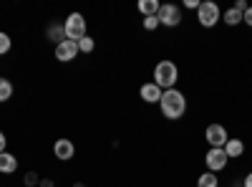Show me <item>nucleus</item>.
<instances>
[{"mask_svg": "<svg viewBox=\"0 0 252 187\" xmlns=\"http://www.w3.org/2000/svg\"><path fill=\"white\" fill-rule=\"evenodd\" d=\"M73 187H86V185H83V182H76V185H73Z\"/></svg>", "mask_w": 252, "mask_h": 187, "instance_id": "cd10ccee", "label": "nucleus"}, {"mask_svg": "<svg viewBox=\"0 0 252 187\" xmlns=\"http://www.w3.org/2000/svg\"><path fill=\"white\" fill-rule=\"evenodd\" d=\"M227 162H229V157H227V152L224 150H217V147H209L207 150V154H204V164H207V170L209 172H222L224 167H227Z\"/></svg>", "mask_w": 252, "mask_h": 187, "instance_id": "0eeeda50", "label": "nucleus"}, {"mask_svg": "<svg viewBox=\"0 0 252 187\" xmlns=\"http://www.w3.org/2000/svg\"><path fill=\"white\" fill-rule=\"evenodd\" d=\"M141 26H144V31H157L159 28V18L157 15H149V18L141 20Z\"/></svg>", "mask_w": 252, "mask_h": 187, "instance_id": "aec40b11", "label": "nucleus"}, {"mask_svg": "<svg viewBox=\"0 0 252 187\" xmlns=\"http://www.w3.org/2000/svg\"><path fill=\"white\" fill-rule=\"evenodd\" d=\"M222 20L227 26H240L242 23V13L237 10V8H227L224 13H222Z\"/></svg>", "mask_w": 252, "mask_h": 187, "instance_id": "f3484780", "label": "nucleus"}, {"mask_svg": "<svg viewBox=\"0 0 252 187\" xmlns=\"http://www.w3.org/2000/svg\"><path fill=\"white\" fill-rule=\"evenodd\" d=\"M161 94H164V91L154 84V81H146V84L139 89V96H141V101H146V104H159Z\"/></svg>", "mask_w": 252, "mask_h": 187, "instance_id": "9d476101", "label": "nucleus"}, {"mask_svg": "<svg viewBox=\"0 0 252 187\" xmlns=\"http://www.w3.org/2000/svg\"><path fill=\"white\" fill-rule=\"evenodd\" d=\"M38 187H56V182H53V180H48V177H40Z\"/></svg>", "mask_w": 252, "mask_h": 187, "instance_id": "393cba45", "label": "nucleus"}, {"mask_svg": "<svg viewBox=\"0 0 252 187\" xmlns=\"http://www.w3.org/2000/svg\"><path fill=\"white\" fill-rule=\"evenodd\" d=\"M53 154H56L58 162H71L73 154H76V144L71 139H66V137H61V139L53 142Z\"/></svg>", "mask_w": 252, "mask_h": 187, "instance_id": "1a4fd4ad", "label": "nucleus"}, {"mask_svg": "<svg viewBox=\"0 0 252 187\" xmlns=\"http://www.w3.org/2000/svg\"><path fill=\"white\" fill-rule=\"evenodd\" d=\"M53 53H56V61H61V64H71V61H76V56H78V43L66 38L53 48Z\"/></svg>", "mask_w": 252, "mask_h": 187, "instance_id": "6e6552de", "label": "nucleus"}, {"mask_svg": "<svg viewBox=\"0 0 252 187\" xmlns=\"http://www.w3.org/2000/svg\"><path fill=\"white\" fill-rule=\"evenodd\" d=\"M232 8H237L240 13H245V10H247V3H245V0H237V3H235Z\"/></svg>", "mask_w": 252, "mask_h": 187, "instance_id": "a878e982", "label": "nucleus"}, {"mask_svg": "<svg viewBox=\"0 0 252 187\" xmlns=\"http://www.w3.org/2000/svg\"><path fill=\"white\" fill-rule=\"evenodd\" d=\"M242 23H247L252 28V5H247V10L242 13Z\"/></svg>", "mask_w": 252, "mask_h": 187, "instance_id": "4be33fe9", "label": "nucleus"}, {"mask_svg": "<svg viewBox=\"0 0 252 187\" xmlns=\"http://www.w3.org/2000/svg\"><path fill=\"white\" fill-rule=\"evenodd\" d=\"M184 8L187 10H197L199 8V0H184Z\"/></svg>", "mask_w": 252, "mask_h": 187, "instance_id": "b1692460", "label": "nucleus"}, {"mask_svg": "<svg viewBox=\"0 0 252 187\" xmlns=\"http://www.w3.org/2000/svg\"><path fill=\"white\" fill-rule=\"evenodd\" d=\"M94 48H96V40L91 36H83L78 40V53H94Z\"/></svg>", "mask_w": 252, "mask_h": 187, "instance_id": "a211bd4d", "label": "nucleus"}, {"mask_svg": "<svg viewBox=\"0 0 252 187\" xmlns=\"http://www.w3.org/2000/svg\"><path fill=\"white\" fill-rule=\"evenodd\" d=\"M177 81H179V69L174 61H159V64L154 66V84L166 91V89H174L177 86Z\"/></svg>", "mask_w": 252, "mask_h": 187, "instance_id": "f03ea898", "label": "nucleus"}, {"mask_svg": "<svg viewBox=\"0 0 252 187\" xmlns=\"http://www.w3.org/2000/svg\"><path fill=\"white\" fill-rule=\"evenodd\" d=\"M13 81L10 78H5V76H0V104H5V101H10V96H13Z\"/></svg>", "mask_w": 252, "mask_h": 187, "instance_id": "2eb2a0df", "label": "nucleus"}, {"mask_svg": "<svg viewBox=\"0 0 252 187\" xmlns=\"http://www.w3.org/2000/svg\"><path fill=\"white\" fill-rule=\"evenodd\" d=\"M46 38L53 40L56 46L61 43V40H66V28H63V23H51V26L46 28Z\"/></svg>", "mask_w": 252, "mask_h": 187, "instance_id": "ddd939ff", "label": "nucleus"}, {"mask_svg": "<svg viewBox=\"0 0 252 187\" xmlns=\"http://www.w3.org/2000/svg\"><path fill=\"white\" fill-rule=\"evenodd\" d=\"M197 187H220V180H217V175L215 172H202L199 177H197Z\"/></svg>", "mask_w": 252, "mask_h": 187, "instance_id": "dca6fc26", "label": "nucleus"}, {"mask_svg": "<svg viewBox=\"0 0 252 187\" xmlns=\"http://www.w3.org/2000/svg\"><path fill=\"white\" fill-rule=\"evenodd\" d=\"M63 28H66V38L68 40H78L83 38V36H89L86 33V18H83L81 13H71L66 20H63Z\"/></svg>", "mask_w": 252, "mask_h": 187, "instance_id": "20e7f679", "label": "nucleus"}, {"mask_svg": "<svg viewBox=\"0 0 252 187\" xmlns=\"http://www.w3.org/2000/svg\"><path fill=\"white\" fill-rule=\"evenodd\" d=\"M136 8H139L141 18H149V15H157V13H159L161 3H159V0H139Z\"/></svg>", "mask_w": 252, "mask_h": 187, "instance_id": "4468645a", "label": "nucleus"}, {"mask_svg": "<svg viewBox=\"0 0 252 187\" xmlns=\"http://www.w3.org/2000/svg\"><path fill=\"white\" fill-rule=\"evenodd\" d=\"M38 182H40V177H38L35 172H26V177H23V185H26V187H35Z\"/></svg>", "mask_w": 252, "mask_h": 187, "instance_id": "412c9836", "label": "nucleus"}, {"mask_svg": "<svg viewBox=\"0 0 252 187\" xmlns=\"http://www.w3.org/2000/svg\"><path fill=\"white\" fill-rule=\"evenodd\" d=\"M224 152H227L229 159H240V157L245 154V142L237 139V137H229L227 144H224Z\"/></svg>", "mask_w": 252, "mask_h": 187, "instance_id": "9b49d317", "label": "nucleus"}, {"mask_svg": "<svg viewBox=\"0 0 252 187\" xmlns=\"http://www.w3.org/2000/svg\"><path fill=\"white\" fill-rule=\"evenodd\" d=\"M10 48H13V40H10V36H8L5 31H0V56L10 53Z\"/></svg>", "mask_w": 252, "mask_h": 187, "instance_id": "6ab92c4d", "label": "nucleus"}, {"mask_svg": "<svg viewBox=\"0 0 252 187\" xmlns=\"http://www.w3.org/2000/svg\"><path fill=\"white\" fill-rule=\"evenodd\" d=\"M159 112L166 121H179L187 114V96L179 89H166L159 99Z\"/></svg>", "mask_w": 252, "mask_h": 187, "instance_id": "f257e3e1", "label": "nucleus"}, {"mask_svg": "<svg viewBox=\"0 0 252 187\" xmlns=\"http://www.w3.org/2000/svg\"><path fill=\"white\" fill-rule=\"evenodd\" d=\"M242 187H252V172H247V177L242 180Z\"/></svg>", "mask_w": 252, "mask_h": 187, "instance_id": "bb28decb", "label": "nucleus"}, {"mask_svg": "<svg viewBox=\"0 0 252 187\" xmlns=\"http://www.w3.org/2000/svg\"><path fill=\"white\" fill-rule=\"evenodd\" d=\"M197 20L202 28H215L222 20V8L217 3H212V0H202L197 8Z\"/></svg>", "mask_w": 252, "mask_h": 187, "instance_id": "7ed1b4c3", "label": "nucleus"}, {"mask_svg": "<svg viewBox=\"0 0 252 187\" xmlns=\"http://www.w3.org/2000/svg\"><path fill=\"white\" fill-rule=\"evenodd\" d=\"M3 152H8V137H5V132L0 129V154Z\"/></svg>", "mask_w": 252, "mask_h": 187, "instance_id": "5701e85b", "label": "nucleus"}, {"mask_svg": "<svg viewBox=\"0 0 252 187\" xmlns=\"http://www.w3.org/2000/svg\"><path fill=\"white\" fill-rule=\"evenodd\" d=\"M18 172V157L10 152L0 154V175H15Z\"/></svg>", "mask_w": 252, "mask_h": 187, "instance_id": "f8f14e48", "label": "nucleus"}, {"mask_svg": "<svg viewBox=\"0 0 252 187\" xmlns=\"http://www.w3.org/2000/svg\"><path fill=\"white\" fill-rule=\"evenodd\" d=\"M157 18H159V26H164V28H177V26L182 23V8L174 5V3H161Z\"/></svg>", "mask_w": 252, "mask_h": 187, "instance_id": "39448f33", "label": "nucleus"}, {"mask_svg": "<svg viewBox=\"0 0 252 187\" xmlns=\"http://www.w3.org/2000/svg\"><path fill=\"white\" fill-rule=\"evenodd\" d=\"M227 129L222 127L220 121L215 124H209V127L204 129V142L209 144V147H217V150H224V144H227Z\"/></svg>", "mask_w": 252, "mask_h": 187, "instance_id": "423d86ee", "label": "nucleus"}]
</instances>
